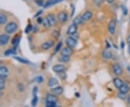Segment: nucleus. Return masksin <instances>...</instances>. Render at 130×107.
I'll return each instance as SVG.
<instances>
[{
  "instance_id": "nucleus-1",
  "label": "nucleus",
  "mask_w": 130,
  "mask_h": 107,
  "mask_svg": "<svg viewBox=\"0 0 130 107\" xmlns=\"http://www.w3.org/2000/svg\"><path fill=\"white\" fill-rule=\"evenodd\" d=\"M18 29V25L16 22H9L4 28V30L7 34L10 35V34H14Z\"/></svg>"
},
{
  "instance_id": "nucleus-2",
  "label": "nucleus",
  "mask_w": 130,
  "mask_h": 107,
  "mask_svg": "<svg viewBox=\"0 0 130 107\" xmlns=\"http://www.w3.org/2000/svg\"><path fill=\"white\" fill-rule=\"evenodd\" d=\"M45 21H46V24L47 27H52V26L55 25L56 23V20L55 15L52 13H50L46 16Z\"/></svg>"
},
{
  "instance_id": "nucleus-3",
  "label": "nucleus",
  "mask_w": 130,
  "mask_h": 107,
  "mask_svg": "<svg viewBox=\"0 0 130 107\" xmlns=\"http://www.w3.org/2000/svg\"><path fill=\"white\" fill-rule=\"evenodd\" d=\"M77 41L75 38H74L72 36H69L66 38V45L67 47L73 49L76 46H77Z\"/></svg>"
},
{
  "instance_id": "nucleus-4",
  "label": "nucleus",
  "mask_w": 130,
  "mask_h": 107,
  "mask_svg": "<svg viewBox=\"0 0 130 107\" xmlns=\"http://www.w3.org/2000/svg\"><path fill=\"white\" fill-rule=\"evenodd\" d=\"M57 19H58L59 22L62 24L66 22L68 20V15H67L66 12H65L64 11L60 12L57 15Z\"/></svg>"
},
{
  "instance_id": "nucleus-5",
  "label": "nucleus",
  "mask_w": 130,
  "mask_h": 107,
  "mask_svg": "<svg viewBox=\"0 0 130 107\" xmlns=\"http://www.w3.org/2000/svg\"><path fill=\"white\" fill-rule=\"evenodd\" d=\"M116 20H112L108 23V30L111 35H114V33L116 32Z\"/></svg>"
},
{
  "instance_id": "nucleus-6",
  "label": "nucleus",
  "mask_w": 130,
  "mask_h": 107,
  "mask_svg": "<svg viewBox=\"0 0 130 107\" xmlns=\"http://www.w3.org/2000/svg\"><path fill=\"white\" fill-rule=\"evenodd\" d=\"M9 35L7 34H1L0 35V45L4 46L6 45L7 43H9Z\"/></svg>"
},
{
  "instance_id": "nucleus-7",
  "label": "nucleus",
  "mask_w": 130,
  "mask_h": 107,
  "mask_svg": "<svg viewBox=\"0 0 130 107\" xmlns=\"http://www.w3.org/2000/svg\"><path fill=\"white\" fill-rule=\"evenodd\" d=\"M77 25H76L75 24L72 23L68 27L66 33H67V35H69L70 36H72L73 35H74L77 32Z\"/></svg>"
},
{
  "instance_id": "nucleus-8",
  "label": "nucleus",
  "mask_w": 130,
  "mask_h": 107,
  "mask_svg": "<svg viewBox=\"0 0 130 107\" xmlns=\"http://www.w3.org/2000/svg\"><path fill=\"white\" fill-rule=\"evenodd\" d=\"M112 69H113V71L114 74L116 75V76H120L122 73V71H123L122 68L121 67V65L119 64H117V63H116V64L113 65Z\"/></svg>"
},
{
  "instance_id": "nucleus-9",
  "label": "nucleus",
  "mask_w": 130,
  "mask_h": 107,
  "mask_svg": "<svg viewBox=\"0 0 130 107\" xmlns=\"http://www.w3.org/2000/svg\"><path fill=\"white\" fill-rule=\"evenodd\" d=\"M58 101V98L56 97V95L53 93H48L46 95V101L47 102H53V103H56Z\"/></svg>"
},
{
  "instance_id": "nucleus-10",
  "label": "nucleus",
  "mask_w": 130,
  "mask_h": 107,
  "mask_svg": "<svg viewBox=\"0 0 130 107\" xmlns=\"http://www.w3.org/2000/svg\"><path fill=\"white\" fill-rule=\"evenodd\" d=\"M52 70H53V71H54L55 73H61V72L65 71V65H63L62 64L55 65L54 66H53Z\"/></svg>"
},
{
  "instance_id": "nucleus-11",
  "label": "nucleus",
  "mask_w": 130,
  "mask_h": 107,
  "mask_svg": "<svg viewBox=\"0 0 130 107\" xmlns=\"http://www.w3.org/2000/svg\"><path fill=\"white\" fill-rule=\"evenodd\" d=\"M54 40H48V41H46V42H45V43L42 44L41 47H42V49L46 50H48L51 47H52L54 46Z\"/></svg>"
},
{
  "instance_id": "nucleus-12",
  "label": "nucleus",
  "mask_w": 130,
  "mask_h": 107,
  "mask_svg": "<svg viewBox=\"0 0 130 107\" xmlns=\"http://www.w3.org/2000/svg\"><path fill=\"white\" fill-rule=\"evenodd\" d=\"M51 91L53 93V94L58 96V95H61L64 92V89L62 86H57L54 88H51Z\"/></svg>"
},
{
  "instance_id": "nucleus-13",
  "label": "nucleus",
  "mask_w": 130,
  "mask_h": 107,
  "mask_svg": "<svg viewBox=\"0 0 130 107\" xmlns=\"http://www.w3.org/2000/svg\"><path fill=\"white\" fill-rule=\"evenodd\" d=\"M61 54L62 55H65V56H70L72 54V49L69 47H64L62 50H61Z\"/></svg>"
},
{
  "instance_id": "nucleus-14",
  "label": "nucleus",
  "mask_w": 130,
  "mask_h": 107,
  "mask_svg": "<svg viewBox=\"0 0 130 107\" xmlns=\"http://www.w3.org/2000/svg\"><path fill=\"white\" fill-rule=\"evenodd\" d=\"M102 55H103V58H105V59H111L113 58V53L109 50H104L103 51V53H102Z\"/></svg>"
},
{
  "instance_id": "nucleus-15",
  "label": "nucleus",
  "mask_w": 130,
  "mask_h": 107,
  "mask_svg": "<svg viewBox=\"0 0 130 107\" xmlns=\"http://www.w3.org/2000/svg\"><path fill=\"white\" fill-rule=\"evenodd\" d=\"M9 74V70L5 66H0V76L6 77Z\"/></svg>"
},
{
  "instance_id": "nucleus-16",
  "label": "nucleus",
  "mask_w": 130,
  "mask_h": 107,
  "mask_svg": "<svg viewBox=\"0 0 130 107\" xmlns=\"http://www.w3.org/2000/svg\"><path fill=\"white\" fill-rule=\"evenodd\" d=\"M82 17H83V20L85 21H88L92 19L93 17V13L90 12V11H86L83 15H82Z\"/></svg>"
},
{
  "instance_id": "nucleus-17",
  "label": "nucleus",
  "mask_w": 130,
  "mask_h": 107,
  "mask_svg": "<svg viewBox=\"0 0 130 107\" xmlns=\"http://www.w3.org/2000/svg\"><path fill=\"white\" fill-rule=\"evenodd\" d=\"M58 80L55 78H51L48 81V87H54V86H56L58 84Z\"/></svg>"
},
{
  "instance_id": "nucleus-18",
  "label": "nucleus",
  "mask_w": 130,
  "mask_h": 107,
  "mask_svg": "<svg viewBox=\"0 0 130 107\" xmlns=\"http://www.w3.org/2000/svg\"><path fill=\"white\" fill-rule=\"evenodd\" d=\"M119 89V91H120L121 93H125V94H127V93L130 91V86L126 85V84H124L121 86Z\"/></svg>"
},
{
  "instance_id": "nucleus-19",
  "label": "nucleus",
  "mask_w": 130,
  "mask_h": 107,
  "mask_svg": "<svg viewBox=\"0 0 130 107\" xmlns=\"http://www.w3.org/2000/svg\"><path fill=\"white\" fill-rule=\"evenodd\" d=\"M113 84H114V86H116V88H119L121 86L124 84V83H123V81H122L120 78H116L113 79Z\"/></svg>"
},
{
  "instance_id": "nucleus-20",
  "label": "nucleus",
  "mask_w": 130,
  "mask_h": 107,
  "mask_svg": "<svg viewBox=\"0 0 130 107\" xmlns=\"http://www.w3.org/2000/svg\"><path fill=\"white\" fill-rule=\"evenodd\" d=\"M84 22V20H83V17L82 16H77L76 17L74 20H73V23L75 24L76 25H79V24H81Z\"/></svg>"
},
{
  "instance_id": "nucleus-21",
  "label": "nucleus",
  "mask_w": 130,
  "mask_h": 107,
  "mask_svg": "<svg viewBox=\"0 0 130 107\" xmlns=\"http://www.w3.org/2000/svg\"><path fill=\"white\" fill-rule=\"evenodd\" d=\"M7 22V17L5 14L0 13V24H4Z\"/></svg>"
},
{
  "instance_id": "nucleus-22",
  "label": "nucleus",
  "mask_w": 130,
  "mask_h": 107,
  "mask_svg": "<svg viewBox=\"0 0 130 107\" xmlns=\"http://www.w3.org/2000/svg\"><path fill=\"white\" fill-rule=\"evenodd\" d=\"M58 61L62 63H67L70 61V57L69 56H65V55H62L58 58Z\"/></svg>"
},
{
  "instance_id": "nucleus-23",
  "label": "nucleus",
  "mask_w": 130,
  "mask_h": 107,
  "mask_svg": "<svg viewBox=\"0 0 130 107\" xmlns=\"http://www.w3.org/2000/svg\"><path fill=\"white\" fill-rule=\"evenodd\" d=\"M20 38L19 36H15L12 40V45L14 46V47H17V46L18 45V44L20 43Z\"/></svg>"
},
{
  "instance_id": "nucleus-24",
  "label": "nucleus",
  "mask_w": 130,
  "mask_h": 107,
  "mask_svg": "<svg viewBox=\"0 0 130 107\" xmlns=\"http://www.w3.org/2000/svg\"><path fill=\"white\" fill-rule=\"evenodd\" d=\"M14 58L16 61H18L20 63H24V64H28V63H30L29 61H28V60H26V59H25L23 58H21V57H16V56H15Z\"/></svg>"
},
{
  "instance_id": "nucleus-25",
  "label": "nucleus",
  "mask_w": 130,
  "mask_h": 107,
  "mask_svg": "<svg viewBox=\"0 0 130 107\" xmlns=\"http://www.w3.org/2000/svg\"><path fill=\"white\" fill-rule=\"evenodd\" d=\"M15 48L16 47H14L13 49H9V50H7L4 53V55L6 56H8L11 54H15Z\"/></svg>"
},
{
  "instance_id": "nucleus-26",
  "label": "nucleus",
  "mask_w": 130,
  "mask_h": 107,
  "mask_svg": "<svg viewBox=\"0 0 130 107\" xmlns=\"http://www.w3.org/2000/svg\"><path fill=\"white\" fill-rule=\"evenodd\" d=\"M54 4V0H48V1L45 3L43 7H44V8H48V7H51V6H53Z\"/></svg>"
},
{
  "instance_id": "nucleus-27",
  "label": "nucleus",
  "mask_w": 130,
  "mask_h": 107,
  "mask_svg": "<svg viewBox=\"0 0 130 107\" xmlns=\"http://www.w3.org/2000/svg\"><path fill=\"white\" fill-rule=\"evenodd\" d=\"M62 47V42L60 41L59 43H58V44L56 45V47H55V53L59 52Z\"/></svg>"
},
{
  "instance_id": "nucleus-28",
  "label": "nucleus",
  "mask_w": 130,
  "mask_h": 107,
  "mask_svg": "<svg viewBox=\"0 0 130 107\" xmlns=\"http://www.w3.org/2000/svg\"><path fill=\"white\" fill-rule=\"evenodd\" d=\"M37 103H38V97H37V96L36 95V96H34V97H33V100H32V107H35L36 106V104H37Z\"/></svg>"
},
{
  "instance_id": "nucleus-29",
  "label": "nucleus",
  "mask_w": 130,
  "mask_h": 107,
  "mask_svg": "<svg viewBox=\"0 0 130 107\" xmlns=\"http://www.w3.org/2000/svg\"><path fill=\"white\" fill-rule=\"evenodd\" d=\"M35 3L38 6V7H43L45 3L43 0H35Z\"/></svg>"
},
{
  "instance_id": "nucleus-30",
  "label": "nucleus",
  "mask_w": 130,
  "mask_h": 107,
  "mask_svg": "<svg viewBox=\"0 0 130 107\" xmlns=\"http://www.w3.org/2000/svg\"><path fill=\"white\" fill-rule=\"evenodd\" d=\"M32 29H33L32 25H31L30 24H28V26L26 27V28H25V32L28 34V33H29V32L32 30Z\"/></svg>"
},
{
  "instance_id": "nucleus-31",
  "label": "nucleus",
  "mask_w": 130,
  "mask_h": 107,
  "mask_svg": "<svg viewBox=\"0 0 130 107\" xmlns=\"http://www.w3.org/2000/svg\"><path fill=\"white\" fill-rule=\"evenodd\" d=\"M56 106V103H53V102H47L46 107H55Z\"/></svg>"
},
{
  "instance_id": "nucleus-32",
  "label": "nucleus",
  "mask_w": 130,
  "mask_h": 107,
  "mask_svg": "<svg viewBox=\"0 0 130 107\" xmlns=\"http://www.w3.org/2000/svg\"><path fill=\"white\" fill-rule=\"evenodd\" d=\"M118 96H119V99H123V100H124V99H126V94H125V93H121V92L118 94Z\"/></svg>"
},
{
  "instance_id": "nucleus-33",
  "label": "nucleus",
  "mask_w": 130,
  "mask_h": 107,
  "mask_svg": "<svg viewBox=\"0 0 130 107\" xmlns=\"http://www.w3.org/2000/svg\"><path fill=\"white\" fill-rule=\"evenodd\" d=\"M93 1H94V3H95L97 6H100V5L103 3V0H93Z\"/></svg>"
},
{
  "instance_id": "nucleus-34",
  "label": "nucleus",
  "mask_w": 130,
  "mask_h": 107,
  "mask_svg": "<svg viewBox=\"0 0 130 107\" xmlns=\"http://www.w3.org/2000/svg\"><path fill=\"white\" fill-rule=\"evenodd\" d=\"M5 86V81L3 80L0 81V90H2Z\"/></svg>"
},
{
  "instance_id": "nucleus-35",
  "label": "nucleus",
  "mask_w": 130,
  "mask_h": 107,
  "mask_svg": "<svg viewBox=\"0 0 130 107\" xmlns=\"http://www.w3.org/2000/svg\"><path fill=\"white\" fill-rule=\"evenodd\" d=\"M37 22L39 24H43V19L41 17H38L37 18Z\"/></svg>"
},
{
  "instance_id": "nucleus-36",
  "label": "nucleus",
  "mask_w": 130,
  "mask_h": 107,
  "mask_svg": "<svg viewBox=\"0 0 130 107\" xmlns=\"http://www.w3.org/2000/svg\"><path fill=\"white\" fill-rule=\"evenodd\" d=\"M36 81H37L38 83H41V82H43V77H41V76H38V77H37V78H36Z\"/></svg>"
},
{
  "instance_id": "nucleus-37",
  "label": "nucleus",
  "mask_w": 130,
  "mask_h": 107,
  "mask_svg": "<svg viewBox=\"0 0 130 107\" xmlns=\"http://www.w3.org/2000/svg\"><path fill=\"white\" fill-rule=\"evenodd\" d=\"M121 8H122V11H123L124 14V15H127V7H126L124 5H122Z\"/></svg>"
},
{
  "instance_id": "nucleus-38",
  "label": "nucleus",
  "mask_w": 130,
  "mask_h": 107,
  "mask_svg": "<svg viewBox=\"0 0 130 107\" xmlns=\"http://www.w3.org/2000/svg\"><path fill=\"white\" fill-rule=\"evenodd\" d=\"M18 88H19V90L20 91H23V90H24V88H25V87L23 86V84H18Z\"/></svg>"
},
{
  "instance_id": "nucleus-39",
  "label": "nucleus",
  "mask_w": 130,
  "mask_h": 107,
  "mask_svg": "<svg viewBox=\"0 0 130 107\" xmlns=\"http://www.w3.org/2000/svg\"><path fill=\"white\" fill-rule=\"evenodd\" d=\"M42 12H43V11H42V10H39V11H38V12L37 14H36V15H35L34 17H36H36H38L41 14H42Z\"/></svg>"
},
{
  "instance_id": "nucleus-40",
  "label": "nucleus",
  "mask_w": 130,
  "mask_h": 107,
  "mask_svg": "<svg viewBox=\"0 0 130 107\" xmlns=\"http://www.w3.org/2000/svg\"><path fill=\"white\" fill-rule=\"evenodd\" d=\"M37 91H38V88L37 87H35L33 88V95L36 96V93H37Z\"/></svg>"
},
{
  "instance_id": "nucleus-41",
  "label": "nucleus",
  "mask_w": 130,
  "mask_h": 107,
  "mask_svg": "<svg viewBox=\"0 0 130 107\" xmlns=\"http://www.w3.org/2000/svg\"><path fill=\"white\" fill-rule=\"evenodd\" d=\"M65 0H54V4H57V3H59V2H62Z\"/></svg>"
},
{
  "instance_id": "nucleus-42",
  "label": "nucleus",
  "mask_w": 130,
  "mask_h": 107,
  "mask_svg": "<svg viewBox=\"0 0 130 107\" xmlns=\"http://www.w3.org/2000/svg\"><path fill=\"white\" fill-rule=\"evenodd\" d=\"M121 47L122 49L124 47V42H121Z\"/></svg>"
},
{
  "instance_id": "nucleus-43",
  "label": "nucleus",
  "mask_w": 130,
  "mask_h": 107,
  "mask_svg": "<svg viewBox=\"0 0 130 107\" xmlns=\"http://www.w3.org/2000/svg\"><path fill=\"white\" fill-rule=\"evenodd\" d=\"M127 101H128V103L130 104V94L129 95V96L127 97Z\"/></svg>"
},
{
  "instance_id": "nucleus-44",
  "label": "nucleus",
  "mask_w": 130,
  "mask_h": 107,
  "mask_svg": "<svg viewBox=\"0 0 130 107\" xmlns=\"http://www.w3.org/2000/svg\"><path fill=\"white\" fill-rule=\"evenodd\" d=\"M107 2H108V3H112V2H113V1L114 0H106Z\"/></svg>"
},
{
  "instance_id": "nucleus-45",
  "label": "nucleus",
  "mask_w": 130,
  "mask_h": 107,
  "mask_svg": "<svg viewBox=\"0 0 130 107\" xmlns=\"http://www.w3.org/2000/svg\"><path fill=\"white\" fill-rule=\"evenodd\" d=\"M127 42H128L129 44H130V36L128 37V38H127Z\"/></svg>"
},
{
  "instance_id": "nucleus-46",
  "label": "nucleus",
  "mask_w": 130,
  "mask_h": 107,
  "mask_svg": "<svg viewBox=\"0 0 130 107\" xmlns=\"http://www.w3.org/2000/svg\"><path fill=\"white\" fill-rule=\"evenodd\" d=\"M128 51H129V53L130 54V45H129V48H128Z\"/></svg>"
},
{
  "instance_id": "nucleus-47",
  "label": "nucleus",
  "mask_w": 130,
  "mask_h": 107,
  "mask_svg": "<svg viewBox=\"0 0 130 107\" xmlns=\"http://www.w3.org/2000/svg\"></svg>"
}]
</instances>
